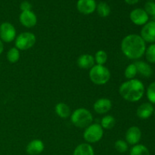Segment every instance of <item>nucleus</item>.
I'll list each match as a JSON object with an SVG mask.
<instances>
[{
	"instance_id": "f257e3e1",
	"label": "nucleus",
	"mask_w": 155,
	"mask_h": 155,
	"mask_svg": "<svg viewBox=\"0 0 155 155\" xmlns=\"http://www.w3.org/2000/svg\"><path fill=\"white\" fill-rule=\"evenodd\" d=\"M123 54L129 59L138 60L145 54L146 44L141 36L130 34L123 39L120 44Z\"/></svg>"
},
{
	"instance_id": "f03ea898",
	"label": "nucleus",
	"mask_w": 155,
	"mask_h": 155,
	"mask_svg": "<svg viewBox=\"0 0 155 155\" xmlns=\"http://www.w3.org/2000/svg\"><path fill=\"white\" fill-rule=\"evenodd\" d=\"M119 93L123 98L129 102L139 101L145 94V86L137 79L124 82L119 88Z\"/></svg>"
},
{
	"instance_id": "7ed1b4c3",
	"label": "nucleus",
	"mask_w": 155,
	"mask_h": 155,
	"mask_svg": "<svg viewBox=\"0 0 155 155\" xmlns=\"http://www.w3.org/2000/svg\"><path fill=\"white\" fill-rule=\"evenodd\" d=\"M71 120L75 127L80 129H86L92 124L93 116L92 113L84 107L77 108L71 114Z\"/></svg>"
},
{
	"instance_id": "20e7f679",
	"label": "nucleus",
	"mask_w": 155,
	"mask_h": 155,
	"mask_svg": "<svg viewBox=\"0 0 155 155\" xmlns=\"http://www.w3.org/2000/svg\"><path fill=\"white\" fill-rule=\"evenodd\" d=\"M89 78L95 85H105L110 79V72L104 65L95 64L89 71Z\"/></svg>"
},
{
	"instance_id": "39448f33",
	"label": "nucleus",
	"mask_w": 155,
	"mask_h": 155,
	"mask_svg": "<svg viewBox=\"0 0 155 155\" xmlns=\"http://www.w3.org/2000/svg\"><path fill=\"white\" fill-rule=\"evenodd\" d=\"M104 136V130L99 124H92L85 129L83 139L87 143L92 144L99 142Z\"/></svg>"
},
{
	"instance_id": "423d86ee",
	"label": "nucleus",
	"mask_w": 155,
	"mask_h": 155,
	"mask_svg": "<svg viewBox=\"0 0 155 155\" xmlns=\"http://www.w3.org/2000/svg\"><path fill=\"white\" fill-rule=\"evenodd\" d=\"M15 41V47L18 50L26 51L34 46L36 42V38L34 33L31 32H23L17 36Z\"/></svg>"
},
{
	"instance_id": "0eeeda50",
	"label": "nucleus",
	"mask_w": 155,
	"mask_h": 155,
	"mask_svg": "<svg viewBox=\"0 0 155 155\" xmlns=\"http://www.w3.org/2000/svg\"><path fill=\"white\" fill-rule=\"evenodd\" d=\"M17 31L13 24L9 22H3L0 25V39L3 42L10 43L15 40Z\"/></svg>"
},
{
	"instance_id": "6e6552de",
	"label": "nucleus",
	"mask_w": 155,
	"mask_h": 155,
	"mask_svg": "<svg viewBox=\"0 0 155 155\" xmlns=\"http://www.w3.org/2000/svg\"><path fill=\"white\" fill-rule=\"evenodd\" d=\"M130 18L132 22L137 26H144L148 22L149 15L143 8H135L130 12Z\"/></svg>"
},
{
	"instance_id": "1a4fd4ad",
	"label": "nucleus",
	"mask_w": 155,
	"mask_h": 155,
	"mask_svg": "<svg viewBox=\"0 0 155 155\" xmlns=\"http://www.w3.org/2000/svg\"><path fill=\"white\" fill-rule=\"evenodd\" d=\"M141 37L145 42H155V21H148L142 27L141 30Z\"/></svg>"
},
{
	"instance_id": "9d476101",
	"label": "nucleus",
	"mask_w": 155,
	"mask_h": 155,
	"mask_svg": "<svg viewBox=\"0 0 155 155\" xmlns=\"http://www.w3.org/2000/svg\"><path fill=\"white\" fill-rule=\"evenodd\" d=\"M95 0H78L77 3V8L80 13L83 15H91L96 10Z\"/></svg>"
},
{
	"instance_id": "9b49d317",
	"label": "nucleus",
	"mask_w": 155,
	"mask_h": 155,
	"mask_svg": "<svg viewBox=\"0 0 155 155\" xmlns=\"http://www.w3.org/2000/svg\"><path fill=\"white\" fill-rule=\"evenodd\" d=\"M142 138V131L138 127L133 126L127 130L125 135L126 142L128 145H136L139 144Z\"/></svg>"
},
{
	"instance_id": "f8f14e48",
	"label": "nucleus",
	"mask_w": 155,
	"mask_h": 155,
	"mask_svg": "<svg viewBox=\"0 0 155 155\" xmlns=\"http://www.w3.org/2000/svg\"><path fill=\"white\" fill-rule=\"evenodd\" d=\"M19 21L24 27L27 28H32L37 24V17L32 11L21 12L19 16Z\"/></svg>"
},
{
	"instance_id": "ddd939ff",
	"label": "nucleus",
	"mask_w": 155,
	"mask_h": 155,
	"mask_svg": "<svg viewBox=\"0 0 155 155\" xmlns=\"http://www.w3.org/2000/svg\"><path fill=\"white\" fill-rule=\"evenodd\" d=\"M112 101L106 98H101L97 100L93 104V109L98 114H104L110 111L112 108Z\"/></svg>"
},
{
	"instance_id": "4468645a",
	"label": "nucleus",
	"mask_w": 155,
	"mask_h": 155,
	"mask_svg": "<svg viewBox=\"0 0 155 155\" xmlns=\"http://www.w3.org/2000/svg\"><path fill=\"white\" fill-rule=\"evenodd\" d=\"M45 145L40 139H34L28 143L26 151L29 155H39L44 151Z\"/></svg>"
},
{
	"instance_id": "2eb2a0df",
	"label": "nucleus",
	"mask_w": 155,
	"mask_h": 155,
	"mask_svg": "<svg viewBox=\"0 0 155 155\" xmlns=\"http://www.w3.org/2000/svg\"><path fill=\"white\" fill-rule=\"evenodd\" d=\"M154 107L150 102H145L141 104L136 110V114L140 119H148L154 114Z\"/></svg>"
},
{
	"instance_id": "dca6fc26",
	"label": "nucleus",
	"mask_w": 155,
	"mask_h": 155,
	"mask_svg": "<svg viewBox=\"0 0 155 155\" xmlns=\"http://www.w3.org/2000/svg\"><path fill=\"white\" fill-rule=\"evenodd\" d=\"M94 56L89 54H81L77 59V65L81 69H91L95 65Z\"/></svg>"
},
{
	"instance_id": "f3484780",
	"label": "nucleus",
	"mask_w": 155,
	"mask_h": 155,
	"mask_svg": "<svg viewBox=\"0 0 155 155\" xmlns=\"http://www.w3.org/2000/svg\"><path fill=\"white\" fill-rule=\"evenodd\" d=\"M134 64L137 69L138 74L145 77H150L152 76L153 69L148 63L142 61H137Z\"/></svg>"
},
{
	"instance_id": "a211bd4d",
	"label": "nucleus",
	"mask_w": 155,
	"mask_h": 155,
	"mask_svg": "<svg viewBox=\"0 0 155 155\" xmlns=\"http://www.w3.org/2000/svg\"><path fill=\"white\" fill-rule=\"evenodd\" d=\"M73 155H95V152L90 144L82 143L76 147Z\"/></svg>"
},
{
	"instance_id": "6ab92c4d",
	"label": "nucleus",
	"mask_w": 155,
	"mask_h": 155,
	"mask_svg": "<svg viewBox=\"0 0 155 155\" xmlns=\"http://www.w3.org/2000/svg\"><path fill=\"white\" fill-rule=\"evenodd\" d=\"M55 113L59 117L68 118V117L71 116V109L68 104H66L65 103L60 102L56 104Z\"/></svg>"
},
{
	"instance_id": "aec40b11",
	"label": "nucleus",
	"mask_w": 155,
	"mask_h": 155,
	"mask_svg": "<svg viewBox=\"0 0 155 155\" xmlns=\"http://www.w3.org/2000/svg\"><path fill=\"white\" fill-rule=\"evenodd\" d=\"M130 155H150V151L144 145L137 144L132 147L130 151Z\"/></svg>"
},
{
	"instance_id": "412c9836",
	"label": "nucleus",
	"mask_w": 155,
	"mask_h": 155,
	"mask_svg": "<svg viewBox=\"0 0 155 155\" xmlns=\"http://www.w3.org/2000/svg\"><path fill=\"white\" fill-rule=\"evenodd\" d=\"M96 12L101 18H107L110 14V8L104 2H101L96 6Z\"/></svg>"
},
{
	"instance_id": "4be33fe9",
	"label": "nucleus",
	"mask_w": 155,
	"mask_h": 155,
	"mask_svg": "<svg viewBox=\"0 0 155 155\" xmlns=\"http://www.w3.org/2000/svg\"><path fill=\"white\" fill-rule=\"evenodd\" d=\"M116 124V120L111 115H105L104 117H103L102 119L101 120V127L105 130H110V129L113 128L115 126Z\"/></svg>"
},
{
	"instance_id": "5701e85b",
	"label": "nucleus",
	"mask_w": 155,
	"mask_h": 155,
	"mask_svg": "<svg viewBox=\"0 0 155 155\" xmlns=\"http://www.w3.org/2000/svg\"><path fill=\"white\" fill-rule=\"evenodd\" d=\"M6 58L10 63H16L20 59V50H18L16 47H12L8 51Z\"/></svg>"
},
{
	"instance_id": "b1692460",
	"label": "nucleus",
	"mask_w": 155,
	"mask_h": 155,
	"mask_svg": "<svg viewBox=\"0 0 155 155\" xmlns=\"http://www.w3.org/2000/svg\"><path fill=\"white\" fill-rule=\"evenodd\" d=\"M137 69L134 63H132L127 67L124 72V76L127 80H133L137 75Z\"/></svg>"
},
{
	"instance_id": "393cba45",
	"label": "nucleus",
	"mask_w": 155,
	"mask_h": 155,
	"mask_svg": "<svg viewBox=\"0 0 155 155\" xmlns=\"http://www.w3.org/2000/svg\"><path fill=\"white\" fill-rule=\"evenodd\" d=\"M95 61L98 65H104L107 61V54L104 50H99L95 54Z\"/></svg>"
},
{
	"instance_id": "a878e982",
	"label": "nucleus",
	"mask_w": 155,
	"mask_h": 155,
	"mask_svg": "<svg viewBox=\"0 0 155 155\" xmlns=\"http://www.w3.org/2000/svg\"><path fill=\"white\" fill-rule=\"evenodd\" d=\"M145 58L151 64H155V43H152L145 50Z\"/></svg>"
},
{
	"instance_id": "bb28decb",
	"label": "nucleus",
	"mask_w": 155,
	"mask_h": 155,
	"mask_svg": "<svg viewBox=\"0 0 155 155\" xmlns=\"http://www.w3.org/2000/svg\"><path fill=\"white\" fill-rule=\"evenodd\" d=\"M114 148L117 150V151L119 153H125L128 151V144L126 141L122 140V139H119V140L116 141L114 143Z\"/></svg>"
},
{
	"instance_id": "cd10ccee",
	"label": "nucleus",
	"mask_w": 155,
	"mask_h": 155,
	"mask_svg": "<svg viewBox=\"0 0 155 155\" xmlns=\"http://www.w3.org/2000/svg\"><path fill=\"white\" fill-rule=\"evenodd\" d=\"M147 98L151 104H155V82H153L147 89Z\"/></svg>"
},
{
	"instance_id": "c85d7f7f",
	"label": "nucleus",
	"mask_w": 155,
	"mask_h": 155,
	"mask_svg": "<svg viewBox=\"0 0 155 155\" xmlns=\"http://www.w3.org/2000/svg\"><path fill=\"white\" fill-rule=\"evenodd\" d=\"M144 10L148 15L154 16L155 15V2L153 1H148L145 4Z\"/></svg>"
},
{
	"instance_id": "c756f323",
	"label": "nucleus",
	"mask_w": 155,
	"mask_h": 155,
	"mask_svg": "<svg viewBox=\"0 0 155 155\" xmlns=\"http://www.w3.org/2000/svg\"><path fill=\"white\" fill-rule=\"evenodd\" d=\"M20 8L21 12H28V11H32V5L30 2L24 1L20 5Z\"/></svg>"
},
{
	"instance_id": "7c9ffc66",
	"label": "nucleus",
	"mask_w": 155,
	"mask_h": 155,
	"mask_svg": "<svg viewBox=\"0 0 155 155\" xmlns=\"http://www.w3.org/2000/svg\"><path fill=\"white\" fill-rule=\"evenodd\" d=\"M139 2V0H125V2L127 4L130 5H133L137 4Z\"/></svg>"
},
{
	"instance_id": "2f4dec72",
	"label": "nucleus",
	"mask_w": 155,
	"mask_h": 155,
	"mask_svg": "<svg viewBox=\"0 0 155 155\" xmlns=\"http://www.w3.org/2000/svg\"><path fill=\"white\" fill-rule=\"evenodd\" d=\"M3 51H4V42L0 39V55L3 52Z\"/></svg>"
},
{
	"instance_id": "473e14b6",
	"label": "nucleus",
	"mask_w": 155,
	"mask_h": 155,
	"mask_svg": "<svg viewBox=\"0 0 155 155\" xmlns=\"http://www.w3.org/2000/svg\"><path fill=\"white\" fill-rule=\"evenodd\" d=\"M152 21H155V15H154V16H153V17H152Z\"/></svg>"
},
{
	"instance_id": "72a5a7b5",
	"label": "nucleus",
	"mask_w": 155,
	"mask_h": 155,
	"mask_svg": "<svg viewBox=\"0 0 155 155\" xmlns=\"http://www.w3.org/2000/svg\"><path fill=\"white\" fill-rule=\"evenodd\" d=\"M154 117H155V108H154Z\"/></svg>"
},
{
	"instance_id": "f704fd0d",
	"label": "nucleus",
	"mask_w": 155,
	"mask_h": 155,
	"mask_svg": "<svg viewBox=\"0 0 155 155\" xmlns=\"http://www.w3.org/2000/svg\"><path fill=\"white\" fill-rule=\"evenodd\" d=\"M148 1H154V0H148Z\"/></svg>"
},
{
	"instance_id": "c9c22d12",
	"label": "nucleus",
	"mask_w": 155,
	"mask_h": 155,
	"mask_svg": "<svg viewBox=\"0 0 155 155\" xmlns=\"http://www.w3.org/2000/svg\"><path fill=\"white\" fill-rule=\"evenodd\" d=\"M0 68H1V63H0Z\"/></svg>"
}]
</instances>
